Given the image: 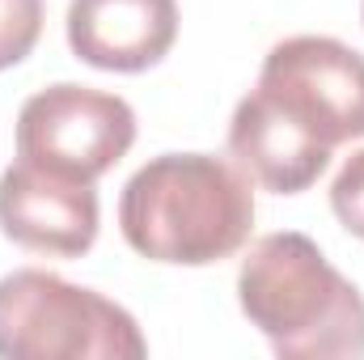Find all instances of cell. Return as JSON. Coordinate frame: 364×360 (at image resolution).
<instances>
[{
	"label": "cell",
	"instance_id": "obj_9",
	"mask_svg": "<svg viewBox=\"0 0 364 360\" xmlns=\"http://www.w3.org/2000/svg\"><path fill=\"white\" fill-rule=\"evenodd\" d=\"M43 34V0H0V68L21 64Z\"/></svg>",
	"mask_w": 364,
	"mask_h": 360
},
{
	"label": "cell",
	"instance_id": "obj_2",
	"mask_svg": "<svg viewBox=\"0 0 364 360\" xmlns=\"http://www.w3.org/2000/svg\"><path fill=\"white\" fill-rule=\"evenodd\" d=\"M237 305L279 360L364 356V292L296 229L267 233L246 250Z\"/></svg>",
	"mask_w": 364,
	"mask_h": 360
},
{
	"label": "cell",
	"instance_id": "obj_1",
	"mask_svg": "<svg viewBox=\"0 0 364 360\" xmlns=\"http://www.w3.org/2000/svg\"><path fill=\"white\" fill-rule=\"evenodd\" d=\"M119 229L153 263H220L250 242L255 179L216 153H161L123 182Z\"/></svg>",
	"mask_w": 364,
	"mask_h": 360
},
{
	"label": "cell",
	"instance_id": "obj_11",
	"mask_svg": "<svg viewBox=\"0 0 364 360\" xmlns=\"http://www.w3.org/2000/svg\"><path fill=\"white\" fill-rule=\"evenodd\" d=\"M360 21H364V0H360Z\"/></svg>",
	"mask_w": 364,
	"mask_h": 360
},
{
	"label": "cell",
	"instance_id": "obj_6",
	"mask_svg": "<svg viewBox=\"0 0 364 360\" xmlns=\"http://www.w3.org/2000/svg\"><path fill=\"white\" fill-rule=\"evenodd\" d=\"M97 225L102 212L93 182L21 157L0 174V233L21 250L47 259H81L97 242Z\"/></svg>",
	"mask_w": 364,
	"mask_h": 360
},
{
	"label": "cell",
	"instance_id": "obj_7",
	"mask_svg": "<svg viewBox=\"0 0 364 360\" xmlns=\"http://www.w3.org/2000/svg\"><path fill=\"white\" fill-rule=\"evenodd\" d=\"M68 47L102 73H144L178 38V0H73Z\"/></svg>",
	"mask_w": 364,
	"mask_h": 360
},
{
	"label": "cell",
	"instance_id": "obj_10",
	"mask_svg": "<svg viewBox=\"0 0 364 360\" xmlns=\"http://www.w3.org/2000/svg\"><path fill=\"white\" fill-rule=\"evenodd\" d=\"M331 212L352 238L364 242V149H356L331 182Z\"/></svg>",
	"mask_w": 364,
	"mask_h": 360
},
{
	"label": "cell",
	"instance_id": "obj_4",
	"mask_svg": "<svg viewBox=\"0 0 364 360\" xmlns=\"http://www.w3.org/2000/svg\"><path fill=\"white\" fill-rule=\"evenodd\" d=\"M136 144V110L127 97L77 81L30 93L17 110V157L97 182Z\"/></svg>",
	"mask_w": 364,
	"mask_h": 360
},
{
	"label": "cell",
	"instance_id": "obj_5",
	"mask_svg": "<svg viewBox=\"0 0 364 360\" xmlns=\"http://www.w3.org/2000/svg\"><path fill=\"white\" fill-rule=\"evenodd\" d=\"M255 90L326 149L364 136V55L331 34L279 38L259 68Z\"/></svg>",
	"mask_w": 364,
	"mask_h": 360
},
{
	"label": "cell",
	"instance_id": "obj_8",
	"mask_svg": "<svg viewBox=\"0 0 364 360\" xmlns=\"http://www.w3.org/2000/svg\"><path fill=\"white\" fill-rule=\"evenodd\" d=\"M229 153L259 186L275 195H296L322 179L335 149L292 123L263 90H250L229 119Z\"/></svg>",
	"mask_w": 364,
	"mask_h": 360
},
{
	"label": "cell",
	"instance_id": "obj_3",
	"mask_svg": "<svg viewBox=\"0 0 364 360\" xmlns=\"http://www.w3.org/2000/svg\"><path fill=\"white\" fill-rule=\"evenodd\" d=\"M4 360H140L149 339L110 297L55 271L17 268L0 275Z\"/></svg>",
	"mask_w": 364,
	"mask_h": 360
}]
</instances>
